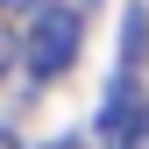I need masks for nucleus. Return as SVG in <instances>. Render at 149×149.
I'll list each match as a JSON object with an SVG mask.
<instances>
[{"instance_id": "obj_1", "label": "nucleus", "mask_w": 149, "mask_h": 149, "mask_svg": "<svg viewBox=\"0 0 149 149\" xmlns=\"http://www.w3.org/2000/svg\"><path fill=\"white\" fill-rule=\"evenodd\" d=\"M78 43H85V7H71V0H43V14H36L29 29V78H64L71 64H78Z\"/></svg>"}, {"instance_id": "obj_2", "label": "nucleus", "mask_w": 149, "mask_h": 149, "mask_svg": "<svg viewBox=\"0 0 149 149\" xmlns=\"http://www.w3.org/2000/svg\"><path fill=\"white\" fill-rule=\"evenodd\" d=\"M107 135H114V149H149V100H135L128 114H114Z\"/></svg>"}, {"instance_id": "obj_3", "label": "nucleus", "mask_w": 149, "mask_h": 149, "mask_svg": "<svg viewBox=\"0 0 149 149\" xmlns=\"http://www.w3.org/2000/svg\"><path fill=\"white\" fill-rule=\"evenodd\" d=\"M7 57H14V36H7V29H0V71H7Z\"/></svg>"}, {"instance_id": "obj_4", "label": "nucleus", "mask_w": 149, "mask_h": 149, "mask_svg": "<svg viewBox=\"0 0 149 149\" xmlns=\"http://www.w3.org/2000/svg\"><path fill=\"white\" fill-rule=\"evenodd\" d=\"M50 149H85V142H78V135H57V142H50Z\"/></svg>"}, {"instance_id": "obj_5", "label": "nucleus", "mask_w": 149, "mask_h": 149, "mask_svg": "<svg viewBox=\"0 0 149 149\" xmlns=\"http://www.w3.org/2000/svg\"><path fill=\"white\" fill-rule=\"evenodd\" d=\"M0 149H22V142H14V135H7V128H0Z\"/></svg>"}]
</instances>
